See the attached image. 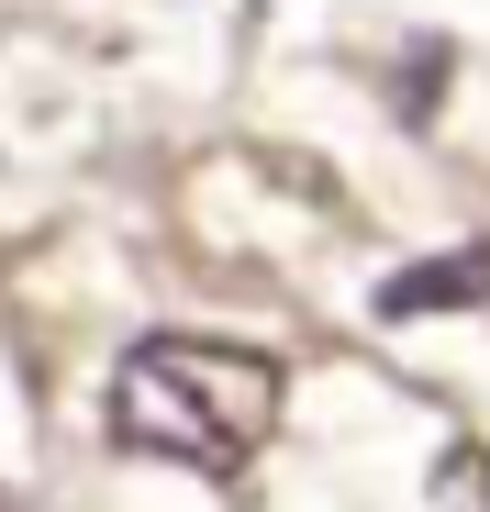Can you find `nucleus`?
I'll return each mask as SVG.
<instances>
[{
  "mask_svg": "<svg viewBox=\"0 0 490 512\" xmlns=\"http://www.w3.org/2000/svg\"><path fill=\"white\" fill-rule=\"evenodd\" d=\"M279 412H290V368L234 334H134L101 379V435L123 457H168L201 479H234L279 435Z\"/></svg>",
  "mask_w": 490,
  "mask_h": 512,
  "instance_id": "1",
  "label": "nucleus"
},
{
  "mask_svg": "<svg viewBox=\"0 0 490 512\" xmlns=\"http://www.w3.org/2000/svg\"><path fill=\"white\" fill-rule=\"evenodd\" d=\"M435 512H490V457H479V446H457V457L435 468Z\"/></svg>",
  "mask_w": 490,
  "mask_h": 512,
  "instance_id": "3",
  "label": "nucleus"
},
{
  "mask_svg": "<svg viewBox=\"0 0 490 512\" xmlns=\"http://www.w3.org/2000/svg\"><path fill=\"white\" fill-rule=\"evenodd\" d=\"M0 512H23V501H12V490H0Z\"/></svg>",
  "mask_w": 490,
  "mask_h": 512,
  "instance_id": "4",
  "label": "nucleus"
},
{
  "mask_svg": "<svg viewBox=\"0 0 490 512\" xmlns=\"http://www.w3.org/2000/svg\"><path fill=\"white\" fill-rule=\"evenodd\" d=\"M479 301H490V234H468V245H435V256H413V268H390V279L368 290V312H379V323L479 312Z\"/></svg>",
  "mask_w": 490,
  "mask_h": 512,
  "instance_id": "2",
  "label": "nucleus"
}]
</instances>
